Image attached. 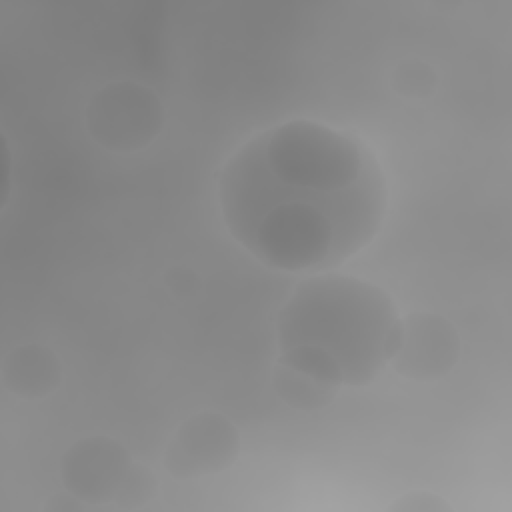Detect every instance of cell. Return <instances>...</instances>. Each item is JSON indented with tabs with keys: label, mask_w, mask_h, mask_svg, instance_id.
Wrapping results in <instances>:
<instances>
[{
	"label": "cell",
	"mask_w": 512,
	"mask_h": 512,
	"mask_svg": "<svg viewBox=\"0 0 512 512\" xmlns=\"http://www.w3.org/2000/svg\"><path fill=\"white\" fill-rule=\"evenodd\" d=\"M226 228L254 258L286 272H328L378 234L386 180L352 132L290 120L248 140L224 166Z\"/></svg>",
	"instance_id": "1"
},
{
	"label": "cell",
	"mask_w": 512,
	"mask_h": 512,
	"mask_svg": "<svg viewBox=\"0 0 512 512\" xmlns=\"http://www.w3.org/2000/svg\"><path fill=\"white\" fill-rule=\"evenodd\" d=\"M400 322L382 288L344 274H316L296 286L278 314V362L334 388L364 386L390 362Z\"/></svg>",
	"instance_id": "2"
},
{
	"label": "cell",
	"mask_w": 512,
	"mask_h": 512,
	"mask_svg": "<svg viewBox=\"0 0 512 512\" xmlns=\"http://www.w3.org/2000/svg\"><path fill=\"white\" fill-rule=\"evenodd\" d=\"M162 108L154 94L134 84H114L100 92L88 110V124L102 146L132 150L158 132Z\"/></svg>",
	"instance_id": "3"
},
{
	"label": "cell",
	"mask_w": 512,
	"mask_h": 512,
	"mask_svg": "<svg viewBox=\"0 0 512 512\" xmlns=\"http://www.w3.org/2000/svg\"><path fill=\"white\" fill-rule=\"evenodd\" d=\"M238 432L220 414L204 412L188 418L166 450V470L182 480L226 470L238 454Z\"/></svg>",
	"instance_id": "4"
},
{
	"label": "cell",
	"mask_w": 512,
	"mask_h": 512,
	"mask_svg": "<svg viewBox=\"0 0 512 512\" xmlns=\"http://www.w3.org/2000/svg\"><path fill=\"white\" fill-rule=\"evenodd\" d=\"M460 340L454 326L430 312H414L400 322L390 364L398 374L428 382L444 376L458 360Z\"/></svg>",
	"instance_id": "5"
},
{
	"label": "cell",
	"mask_w": 512,
	"mask_h": 512,
	"mask_svg": "<svg viewBox=\"0 0 512 512\" xmlns=\"http://www.w3.org/2000/svg\"><path fill=\"white\" fill-rule=\"evenodd\" d=\"M134 462L112 438L94 436L74 444L62 460V480L70 494L90 502L116 500Z\"/></svg>",
	"instance_id": "6"
},
{
	"label": "cell",
	"mask_w": 512,
	"mask_h": 512,
	"mask_svg": "<svg viewBox=\"0 0 512 512\" xmlns=\"http://www.w3.org/2000/svg\"><path fill=\"white\" fill-rule=\"evenodd\" d=\"M4 382L16 396L36 400L58 388L62 368L48 348L28 344L12 350L4 360Z\"/></svg>",
	"instance_id": "7"
},
{
	"label": "cell",
	"mask_w": 512,
	"mask_h": 512,
	"mask_svg": "<svg viewBox=\"0 0 512 512\" xmlns=\"http://www.w3.org/2000/svg\"><path fill=\"white\" fill-rule=\"evenodd\" d=\"M272 380H274V388L280 394V398L286 404L300 408V410L320 408V406L328 404L338 392V388L328 386V384L320 382L318 378H314L298 368H292L288 364H282L278 360L274 366Z\"/></svg>",
	"instance_id": "8"
},
{
	"label": "cell",
	"mask_w": 512,
	"mask_h": 512,
	"mask_svg": "<svg viewBox=\"0 0 512 512\" xmlns=\"http://www.w3.org/2000/svg\"><path fill=\"white\" fill-rule=\"evenodd\" d=\"M394 86L406 96H426L434 86V72L424 62H404L396 68Z\"/></svg>",
	"instance_id": "9"
},
{
	"label": "cell",
	"mask_w": 512,
	"mask_h": 512,
	"mask_svg": "<svg viewBox=\"0 0 512 512\" xmlns=\"http://www.w3.org/2000/svg\"><path fill=\"white\" fill-rule=\"evenodd\" d=\"M156 490V482L154 476L150 474L148 468L140 466V464H132L126 482L122 484L116 502L120 506H138L142 502H146Z\"/></svg>",
	"instance_id": "10"
},
{
	"label": "cell",
	"mask_w": 512,
	"mask_h": 512,
	"mask_svg": "<svg viewBox=\"0 0 512 512\" xmlns=\"http://www.w3.org/2000/svg\"><path fill=\"white\" fill-rule=\"evenodd\" d=\"M390 510H402V512H436V510H450L448 502H444L436 494H424V492H414L406 494L400 500H396Z\"/></svg>",
	"instance_id": "11"
}]
</instances>
